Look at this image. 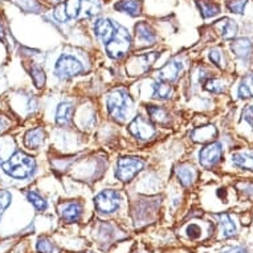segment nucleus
Wrapping results in <instances>:
<instances>
[{
	"mask_svg": "<svg viewBox=\"0 0 253 253\" xmlns=\"http://www.w3.org/2000/svg\"><path fill=\"white\" fill-rule=\"evenodd\" d=\"M183 71V64L179 60H172L167 65H165L163 68H161L159 71L157 72V79L159 81H163V83H174L179 79V76Z\"/></svg>",
	"mask_w": 253,
	"mask_h": 253,
	"instance_id": "9d476101",
	"label": "nucleus"
},
{
	"mask_svg": "<svg viewBox=\"0 0 253 253\" xmlns=\"http://www.w3.org/2000/svg\"><path fill=\"white\" fill-rule=\"evenodd\" d=\"M217 137V130L213 125H207L203 127H198V129L192 130L191 139L199 143H204V142L212 141Z\"/></svg>",
	"mask_w": 253,
	"mask_h": 253,
	"instance_id": "dca6fc26",
	"label": "nucleus"
},
{
	"mask_svg": "<svg viewBox=\"0 0 253 253\" xmlns=\"http://www.w3.org/2000/svg\"><path fill=\"white\" fill-rule=\"evenodd\" d=\"M0 38H4V28H3V25L1 24H0Z\"/></svg>",
	"mask_w": 253,
	"mask_h": 253,
	"instance_id": "4c0bfd02",
	"label": "nucleus"
},
{
	"mask_svg": "<svg viewBox=\"0 0 253 253\" xmlns=\"http://www.w3.org/2000/svg\"><path fill=\"white\" fill-rule=\"evenodd\" d=\"M130 46H131V38L127 29L117 24L113 36L105 42L106 53L113 60H121L129 53Z\"/></svg>",
	"mask_w": 253,
	"mask_h": 253,
	"instance_id": "7ed1b4c3",
	"label": "nucleus"
},
{
	"mask_svg": "<svg viewBox=\"0 0 253 253\" xmlns=\"http://www.w3.org/2000/svg\"><path fill=\"white\" fill-rule=\"evenodd\" d=\"M0 163H1V154H0Z\"/></svg>",
	"mask_w": 253,
	"mask_h": 253,
	"instance_id": "ea45409f",
	"label": "nucleus"
},
{
	"mask_svg": "<svg viewBox=\"0 0 253 253\" xmlns=\"http://www.w3.org/2000/svg\"><path fill=\"white\" fill-rule=\"evenodd\" d=\"M248 3V0H229L227 3V7L232 13H237V15H241L244 13L245 5Z\"/></svg>",
	"mask_w": 253,
	"mask_h": 253,
	"instance_id": "c756f323",
	"label": "nucleus"
},
{
	"mask_svg": "<svg viewBox=\"0 0 253 253\" xmlns=\"http://www.w3.org/2000/svg\"><path fill=\"white\" fill-rule=\"evenodd\" d=\"M58 212L62 220H65L67 223H77L83 215V206L77 202H68L60 204Z\"/></svg>",
	"mask_w": 253,
	"mask_h": 253,
	"instance_id": "f8f14e48",
	"label": "nucleus"
},
{
	"mask_svg": "<svg viewBox=\"0 0 253 253\" xmlns=\"http://www.w3.org/2000/svg\"><path fill=\"white\" fill-rule=\"evenodd\" d=\"M186 233L190 239H198L202 233V228L196 224H188L186 227Z\"/></svg>",
	"mask_w": 253,
	"mask_h": 253,
	"instance_id": "f704fd0d",
	"label": "nucleus"
},
{
	"mask_svg": "<svg viewBox=\"0 0 253 253\" xmlns=\"http://www.w3.org/2000/svg\"><path fill=\"white\" fill-rule=\"evenodd\" d=\"M147 113H149L150 118L158 122V124H165V122L169 121L166 110L163 108H159V106H155V105H149L147 106Z\"/></svg>",
	"mask_w": 253,
	"mask_h": 253,
	"instance_id": "a878e982",
	"label": "nucleus"
},
{
	"mask_svg": "<svg viewBox=\"0 0 253 253\" xmlns=\"http://www.w3.org/2000/svg\"><path fill=\"white\" fill-rule=\"evenodd\" d=\"M44 138H45L44 131H42V129H40V127L34 130H29L24 137L25 147H28L29 150L40 149L42 143H44Z\"/></svg>",
	"mask_w": 253,
	"mask_h": 253,
	"instance_id": "f3484780",
	"label": "nucleus"
},
{
	"mask_svg": "<svg viewBox=\"0 0 253 253\" xmlns=\"http://www.w3.org/2000/svg\"><path fill=\"white\" fill-rule=\"evenodd\" d=\"M129 131L134 137L142 139V141H149L157 133L154 125L142 116L134 117V120L129 125Z\"/></svg>",
	"mask_w": 253,
	"mask_h": 253,
	"instance_id": "6e6552de",
	"label": "nucleus"
},
{
	"mask_svg": "<svg viewBox=\"0 0 253 253\" xmlns=\"http://www.w3.org/2000/svg\"><path fill=\"white\" fill-rule=\"evenodd\" d=\"M17 4L20 5V8L24 9L25 12H40V5L35 0H21V1H17Z\"/></svg>",
	"mask_w": 253,
	"mask_h": 253,
	"instance_id": "2f4dec72",
	"label": "nucleus"
},
{
	"mask_svg": "<svg viewBox=\"0 0 253 253\" xmlns=\"http://www.w3.org/2000/svg\"><path fill=\"white\" fill-rule=\"evenodd\" d=\"M81 15V0H67L54 9L53 16L58 21L76 20Z\"/></svg>",
	"mask_w": 253,
	"mask_h": 253,
	"instance_id": "1a4fd4ad",
	"label": "nucleus"
},
{
	"mask_svg": "<svg viewBox=\"0 0 253 253\" xmlns=\"http://www.w3.org/2000/svg\"><path fill=\"white\" fill-rule=\"evenodd\" d=\"M35 170H36V162L34 158L21 151L15 153L7 162L3 163V171L15 179L31 178Z\"/></svg>",
	"mask_w": 253,
	"mask_h": 253,
	"instance_id": "f03ea898",
	"label": "nucleus"
},
{
	"mask_svg": "<svg viewBox=\"0 0 253 253\" xmlns=\"http://www.w3.org/2000/svg\"><path fill=\"white\" fill-rule=\"evenodd\" d=\"M217 29H219V34L224 40H231L237 35V24L231 19H224V20H220L217 24Z\"/></svg>",
	"mask_w": 253,
	"mask_h": 253,
	"instance_id": "412c9836",
	"label": "nucleus"
},
{
	"mask_svg": "<svg viewBox=\"0 0 253 253\" xmlns=\"http://www.w3.org/2000/svg\"><path fill=\"white\" fill-rule=\"evenodd\" d=\"M223 158V145L220 142L210 143L200 150L199 162L206 169H212L221 161Z\"/></svg>",
	"mask_w": 253,
	"mask_h": 253,
	"instance_id": "0eeeda50",
	"label": "nucleus"
},
{
	"mask_svg": "<svg viewBox=\"0 0 253 253\" xmlns=\"http://www.w3.org/2000/svg\"><path fill=\"white\" fill-rule=\"evenodd\" d=\"M231 49L236 54V57L241 58V60H248L252 57L253 44L249 39H237L231 44Z\"/></svg>",
	"mask_w": 253,
	"mask_h": 253,
	"instance_id": "2eb2a0df",
	"label": "nucleus"
},
{
	"mask_svg": "<svg viewBox=\"0 0 253 253\" xmlns=\"http://www.w3.org/2000/svg\"><path fill=\"white\" fill-rule=\"evenodd\" d=\"M135 36L141 45H151L157 42V35L154 29L145 21H141L135 25Z\"/></svg>",
	"mask_w": 253,
	"mask_h": 253,
	"instance_id": "4468645a",
	"label": "nucleus"
},
{
	"mask_svg": "<svg viewBox=\"0 0 253 253\" xmlns=\"http://www.w3.org/2000/svg\"><path fill=\"white\" fill-rule=\"evenodd\" d=\"M204 89L208 91H211V93H216V94H219V93H223L225 90V85L223 81H220V80H215V79H208L206 83H204Z\"/></svg>",
	"mask_w": 253,
	"mask_h": 253,
	"instance_id": "c85d7f7f",
	"label": "nucleus"
},
{
	"mask_svg": "<svg viewBox=\"0 0 253 253\" xmlns=\"http://www.w3.org/2000/svg\"><path fill=\"white\" fill-rule=\"evenodd\" d=\"M27 196H28L29 202L34 204L35 208H36L38 211H45L46 208H48V202H46L39 192L29 191Z\"/></svg>",
	"mask_w": 253,
	"mask_h": 253,
	"instance_id": "cd10ccee",
	"label": "nucleus"
},
{
	"mask_svg": "<svg viewBox=\"0 0 253 253\" xmlns=\"http://www.w3.org/2000/svg\"><path fill=\"white\" fill-rule=\"evenodd\" d=\"M240 98H252L253 97V73H249L241 80L237 89Z\"/></svg>",
	"mask_w": 253,
	"mask_h": 253,
	"instance_id": "393cba45",
	"label": "nucleus"
},
{
	"mask_svg": "<svg viewBox=\"0 0 253 253\" xmlns=\"http://www.w3.org/2000/svg\"><path fill=\"white\" fill-rule=\"evenodd\" d=\"M4 126H5L4 120H3V118H0V129H3V127H4Z\"/></svg>",
	"mask_w": 253,
	"mask_h": 253,
	"instance_id": "58836bf2",
	"label": "nucleus"
},
{
	"mask_svg": "<svg viewBox=\"0 0 253 253\" xmlns=\"http://www.w3.org/2000/svg\"><path fill=\"white\" fill-rule=\"evenodd\" d=\"M198 7H199L200 12H202V15H203L204 19L213 17L220 13V7L219 5L213 4V3H208V1H200V0H198Z\"/></svg>",
	"mask_w": 253,
	"mask_h": 253,
	"instance_id": "bb28decb",
	"label": "nucleus"
},
{
	"mask_svg": "<svg viewBox=\"0 0 253 253\" xmlns=\"http://www.w3.org/2000/svg\"><path fill=\"white\" fill-rule=\"evenodd\" d=\"M11 204V194L8 191H0V217Z\"/></svg>",
	"mask_w": 253,
	"mask_h": 253,
	"instance_id": "473e14b6",
	"label": "nucleus"
},
{
	"mask_svg": "<svg viewBox=\"0 0 253 253\" xmlns=\"http://www.w3.org/2000/svg\"><path fill=\"white\" fill-rule=\"evenodd\" d=\"M84 64L73 54H62L54 65V75L61 80H69L84 72Z\"/></svg>",
	"mask_w": 253,
	"mask_h": 253,
	"instance_id": "20e7f679",
	"label": "nucleus"
},
{
	"mask_svg": "<svg viewBox=\"0 0 253 253\" xmlns=\"http://www.w3.org/2000/svg\"><path fill=\"white\" fill-rule=\"evenodd\" d=\"M73 113H75V108H73L72 102H69V101L61 102L56 109V117H54L56 124L58 126H62V127L69 126L73 122Z\"/></svg>",
	"mask_w": 253,
	"mask_h": 253,
	"instance_id": "ddd939ff",
	"label": "nucleus"
},
{
	"mask_svg": "<svg viewBox=\"0 0 253 253\" xmlns=\"http://www.w3.org/2000/svg\"><path fill=\"white\" fill-rule=\"evenodd\" d=\"M116 25L110 19H97L96 23L93 24V32L98 40L104 42V44L108 42L109 39L112 38L114 31H116Z\"/></svg>",
	"mask_w": 253,
	"mask_h": 253,
	"instance_id": "9b49d317",
	"label": "nucleus"
},
{
	"mask_svg": "<svg viewBox=\"0 0 253 253\" xmlns=\"http://www.w3.org/2000/svg\"><path fill=\"white\" fill-rule=\"evenodd\" d=\"M114 9L129 16H138L141 13V3L138 0H120L114 4Z\"/></svg>",
	"mask_w": 253,
	"mask_h": 253,
	"instance_id": "a211bd4d",
	"label": "nucleus"
},
{
	"mask_svg": "<svg viewBox=\"0 0 253 253\" xmlns=\"http://www.w3.org/2000/svg\"><path fill=\"white\" fill-rule=\"evenodd\" d=\"M97 211L101 213H113L120 208L121 195L116 190H104L94 198Z\"/></svg>",
	"mask_w": 253,
	"mask_h": 253,
	"instance_id": "423d86ee",
	"label": "nucleus"
},
{
	"mask_svg": "<svg viewBox=\"0 0 253 253\" xmlns=\"http://www.w3.org/2000/svg\"><path fill=\"white\" fill-rule=\"evenodd\" d=\"M38 251L40 253H56V248L52 241L46 237H40L38 241Z\"/></svg>",
	"mask_w": 253,
	"mask_h": 253,
	"instance_id": "7c9ffc66",
	"label": "nucleus"
},
{
	"mask_svg": "<svg viewBox=\"0 0 253 253\" xmlns=\"http://www.w3.org/2000/svg\"><path fill=\"white\" fill-rule=\"evenodd\" d=\"M102 5L100 0H81V15L85 17L96 16L101 12Z\"/></svg>",
	"mask_w": 253,
	"mask_h": 253,
	"instance_id": "5701e85b",
	"label": "nucleus"
},
{
	"mask_svg": "<svg viewBox=\"0 0 253 253\" xmlns=\"http://www.w3.org/2000/svg\"><path fill=\"white\" fill-rule=\"evenodd\" d=\"M145 167V161L141 158L135 157H125L121 158L117 162L116 176L121 182H130L131 179L135 178V175L139 171L143 170Z\"/></svg>",
	"mask_w": 253,
	"mask_h": 253,
	"instance_id": "39448f33",
	"label": "nucleus"
},
{
	"mask_svg": "<svg viewBox=\"0 0 253 253\" xmlns=\"http://www.w3.org/2000/svg\"><path fill=\"white\" fill-rule=\"evenodd\" d=\"M172 86H171L169 83H163V81H157V83L153 84V98L155 100L166 101L170 100L171 96H172Z\"/></svg>",
	"mask_w": 253,
	"mask_h": 253,
	"instance_id": "6ab92c4d",
	"label": "nucleus"
},
{
	"mask_svg": "<svg viewBox=\"0 0 253 253\" xmlns=\"http://www.w3.org/2000/svg\"><path fill=\"white\" fill-rule=\"evenodd\" d=\"M210 60H211L216 67L223 68V54L219 49H212L210 52Z\"/></svg>",
	"mask_w": 253,
	"mask_h": 253,
	"instance_id": "72a5a7b5",
	"label": "nucleus"
},
{
	"mask_svg": "<svg viewBox=\"0 0 253 253\" xmlns=\"http://www.w3.org/2000/svg\"><path fill=\"white\" fill-rule=\"evenodd\" d=\"M243 118H244V121H247V122L253 127V105H249V106H247V108L244 109V112H243Z\"/></svg>",
	"mask_w": 253,
	"mask_h": 253,
	"instance_id": "e433bc0d",
	"label": "nucleus"
},
{
	"mask_svg": "<svg viewBox=\"0 0 253 253\" xmlns=\"http://www.w3.org/2000/svg\"><path fill=\"white\" fill-rule=\"evenodd\" d=\"M231 158L235 166L244 169V170L253 171V155L248 153H235Z\"/></svg>",
	"mask_w": 253,
	"mask_h": 253,
	"instance_id": "b1692460",
	"label": "nucleus"
},
{
	"mask_svg": "<svg viewBox=\"0 0 253 253\" xmlns=\"http://www.w3.org/2000/svg\"><path fill=\"white\" fill-rule=\"evenodd\" d=\"M176 176H178L179 182L182 183L183 186H191L196 178V172L194 167L188 166V165H180L176 169Z\"/></svg>",
	"mask_w": 253,
	"mask_h": 253,
	"instance_id": "4be33fe9",
	"label": "nucleus"
},
{
	"mask_svg": "<svg viewBox=\"0 0 253 253\" xmlns=\"http://www.w3.org/2000/svg\"><path fill=\"white\" fill-rule=\"evenodd\" d=\"M216 217L219 219L221 236L224 237V239H229V237H232L236 233V225H235L233 220L231 219V216L228 213H220Z\"/></svg>",
	"mask_w": 253,
	"mask_h": 253,
	"instance_id": "aec40b11",
	"label": "nucleus"
},
{
	"mask_svg": "<svg viewBox=\"0 0 253 253\" xmlns=\"http://www.w3.org/2000/svg\"><path fill=\"white\" fill-rule=\"evenodd\" d=\"M106 108L113 120L118 122H126L133 109L131 97L124 89H117L109 93L106 97Z\"/></svg>",
	"mask_w": 253,
	"mask_h": 253,
	"instance_id": "f257e3e1",
	"label": "nucleus"
},
{
	"mask_svg": "<svg viewBox=\"0 0 253 253\" xmlns=\"http://www.w3.org/2000/svg\"><path fill=\"white\" fill-rule=\"evenodd\" d=\"M32 77H34V81L36 84V86H42L44 85V73L40 68H34L32 69Z\"/></svg>",
	"mask_w": 253,
	"mask_h": 253,
	"instance_id": "c9c22d12",
	"label": "nucleus"
}]
</instances>
